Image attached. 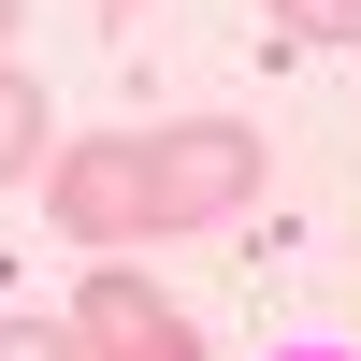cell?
Wrapping results in <instances>:
<instances>
[{
	"mask_svg": "<svg viewBox=\"0 0 361 361\" xmlns=\"http://www.w3.org/2000/svg\"><path fill=\"white\" fill-rule=\"evenodd\" d=\"M44 202H58V231L73 246H145L159 231V188H145V130H102V145H58L44 159Z\"/></svg>",
	"mask_w": 361,
	"mask_h": 361,
	"instance_id": "2",
	"label": "cell"
},
{
	"mask_svg": "<svg viewBox=\"0 0 361 361\" xmlns=\"http://www.w3.org/2000/svg\"><path fill=\"white\" fill-rule=\"evenodd\" d=\"M15 15H29V0H0V58H15Z\"/></svg>",
	"mask_w": 361,
	"mask_h": 361,
	"instance_id": "7",
	"label": "cell"
},
{
	"mask_svg": "<svg viewBox=\"0 0 361 361\" xmlns=\"http://www.w3.org/2000/svg\"><path fill=\"white\" fill-rule=\"evenodd\" d=\"M275 361H347V347H275Z\"/></svg>",
	"mask_w": 361,
	"mask_h": 361,
	"instance_id": "8",
	"label": "cell"
},
{
	"mask_svg": "<svg viewBox=\"0 0 361 361\" xmlns=\"http://www.w3.org/2000/svg\"><path fill=\"white\" fill-rule=\"evenodd\" d=\"M73 347H87V361H202V333L130 275V260H87V289H73Z\"/></svg>",
	"mask_w": 361,
	"mask_h": 361,
	"instance_id": "3",
	"label": "cell"
},
{
	"mask_svg": "<svg viewBox=\"0 0 361 361\" xmlns=\"http://www.w3.org/2000/svg\"><path fill=\"white\" fill-rule=\"evenodd\" d=\"M145 188H159V231L246 217L260 202V130L246 116H173V130H145Z\"/></svg>",
	"mask_w": 361,
	"mask_h": 361,
	"instance_id": "1",
	"label": "cell"
},
{
	"mask_svg": "<svg viewBox=\"0 0 361 361\" xmlns=\"http://www.w3.org/2000/svg\"><path fill=\"white\" fill-rule=\"evenodd\" d=\"M116 15H130V0H116Z\"/></svg>",
	"mask_w": 361,
	"mask_h": 361,
	"instance_id": "9",
	"label": "cell"
},
{
	"mask_svg": "<svg viewBox=\"0 0 361 361\" xmlns=\"http://www.w3.org/2000/svg\"><path fill=\"white\" fill-rule=\"evenodd\" d=\"M289 44H361V0H260Z\"/></svg>",
	"mask_w": 361,
	"mask_h": 361,
	"instance_id": "5",
	"label": "cell"
},
{
	"mask_svg": "<svg viewBox=\"0 0 361 361\" xmlns=\"http://www.w3.org/2000/svg\"><path fill=\"white\" fill-rule=\"evenodd\" d=\"M0 361H87L73 333H44V318H0Z\"/></svg>",
	"mask_w": 361,
	"mask_h": 361,
	"instance_id": "6",
	"label": "cell"
},
{
	"mask_svg": "<svg viewBox=\"0 0 361 361\" xmlns=\"http://www.w3.org/2000/svg\"><path fill=\"white\" fill-rule=\"evenodd\" d=\"M44 159H58V145H44V87L0 58V188H15V173H44Z\"/></svg>",
	"mask_w": 361,
	"mask_h": 361,
	"instance_id": "4",
	"label": "cell"
}]
</instances>
